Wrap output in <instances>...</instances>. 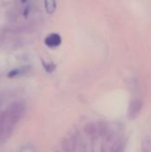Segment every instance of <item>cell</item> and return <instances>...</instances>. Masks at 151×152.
Listing matches in <instances>:
<instances>
[{
	"label": "cell",
	"mask_w": 151,
	"mask_h": 152,
	"mask_svg": "<svg viewBox=\"0 0 151 152\" xmlns=\"http://www.w3.org/2000/svg\"><path fill=\"white\" fill-rule=\"evenodd\" d=\"M19 29L6 28L0 33V47L13 49L19 45Z\"/></svg>",
	"instance_id": "1"
},
{
	"label": "cell",
	"mask_w": 151,
	"mask_h": 152,
	"mask_svg": "<svg viewBox=\"0 0 151 152\" xmlns=\"http://www.w3.org/2000/svg\"><path fill=\"white\" fill-rule=\"evenodd\" d=\"M25 111H26V106L22 102H12L5 110L8 119L13 126H15V125L20 121V119L24 116Z\"/></svg>",
	"instance_id": "2"
},
{
	"label": "cell",
	"mask_w": 151,
	"mask_h": 152,
	"mask_svg": "<svg viewBox=\"0 0 151 152\" xmlns=\"http://www.w3.org/2000/svg\"><path fill=\"white\" fill-rule=\"evenodd\" d=\"M13 127L14 126L11 124V122L8 119L5 110L3 111L0 114V140H7L12 135Z\"/></svg>",
	"instance_id": "3"
},
{
	"label": "cell",
	"mask_w": 151,
	"mask_h": 152,
	"mask_svg": "<svg viewBox=\"0 0 151 152\" xmlns=\"http://www.w3.org/2000/svg\"><path fill=\"white\" fill-rule=\"evenodd\" d=\"M142 108H143V102L142 100L140 99L133 100L130 103V106L128 109V118L131 120L135 119L141 113Z\"/></svg>",
	"instance_id": "4"
},
{
	"label": "cell",
	"mask_w": 151,
	"mask_h": 152,
	"mask_svg": "<svg viewBox=\"0 0 151 152\" xmlns=\"http://www.w3.org/2000/svg\"><path fill=\"white\" fill-rule=\"evenodd\" d=\"M61 147L63 152H75L77 149V140L75 136L69 138H63L61 142Z\"/></svg>",
	"instance_id": "5"
},
{
	"label": "cell",
	"mask_w": 151,
	"mask_h": 152,
	"mask_svg": "<svg viewBox=\"0 0 151 152\" xmlns=\"http://www.w3.org/2000/svg\"><path fill=\"white\" fill-rule=\"evenodd\" d=\"M61 43V37L59 34H56V33L48 35L44 39V44L51 48L60 45Z\"/></svg>",
	"instance_id": "6"
},
{
	"label": "cell",
	"mask_w": 151,
	"mask_h": 152,
	"mask_svg": "<svg viewBox=\"0 0 151 152\" xmlns=\"http://www.w3.org/2000/svg\"><path fill=\"white\" fill-rule=\"evenodd\" d=\"M142 152H151V136L146 135L142 141L141 146Z\"/></svg>",
	"instance_id": "7"
},
{
	"label": "cell",
	"mask_w": 151,
	"mask_h": 152,
	"mask_svg": "<svg viewBox=\"0 0 151 152\" xmlns=\"http://www.w3.org/2000/svg\"><path fill=\"white\" fill-rule=\"evenodd\" d=\"M84 132L87 134V135H94L97 134V125L90 122L87 123L85 127H84Z\"/></svg>",
	"instance_id": "8"
},
{
	"label": "cell",
	"mask_w": 151,
	"mask_h": 152,
	"mask_svg": "<svg viewBox=\"0 0 151 152\" xmlns=\"http://www.w3.org/2000/svg\"><path fill=\"white\" fill-rule=\"evenodd\" d=\"M125 144L123 141H117L113 147L111 148L110 152H125Z\"/></svg>",
	"instance_id": "9"
},
{
	"label": "cell",
	"mask_w": 151,
	"mask_h": 152,
	"mask_svg": "<svg viewBox=\"0 0 151 152\" xmlns=\"http://www.w3.org/2000/svg\"><path fill=\"white\" fill-rule=\"evenodd\" d=\"M25 72H27V68H19V69H14L12 70H11L8 73V77H19L22 74H24Z\"/></svg>",
	"instance_id": "10"
},
{
	"label": "cell",
	"mask_w": 151,
	"mask_h": 152,
	"mask_svg": "<svg viewBox=\"0 0 151 152\" xmlns=\"http://www.w3.org/2000/svg\"><path fill=\"white\" fill-rule=\"evenodd\" d=\"M44 7L48 13H53L56 7L55 0H44Z\"/></svg>",
	"instance_id": "11"
},
{
	"label": "cell",
	"mask_w": 151,
	"mask_h": 152,
	"mask_svg": "<svg viewBox=\"0 0 151 152\" xmlns=\"http://www.w3.org/2000/svg\"><path fill=\"white\" fill-rule=\"evenodd\" d=\"M108 128H107V125L104 122H99L97 125V133L100 135H104L107 134Z\"/></svg>",
	"instance_id": "12"
},
{
	"label": "cell",
	"mask_w": 151,
	"mask_h": 152,
	"mask_svg": "<svg viewBox=\"0 0 151 152\" xmlns=\"http://www.w3.org/2000/svg\"><path fill=\"white\" fill-rule=\"evenodd\" d=\"M43 66L45 69V70L48 72H53L55 69V65L53 63H46V62L43 61Z\"/></svg>",
	"instance_id": "13"
},
{
	"label": "cell",
	"mask_w": 151,
	"mask_h": 152,
	"mask_svg": "<svg viewBox=\"0 0 151 152\" xmlns=\"http://www.w3.org/2000/svg\"><path fill=\"white\" fill-rule=\"evenodd\" d=\"M26 1H27V0H21V2H22V3H25Z\"/></svg>",
	"instance_id": "14"
},
{
	"label": "cell",
	"mask_w": 151,
	"mask_h": 152,
	"mask_svg": "<svg viewBox=\"0 0 151 152\" xmlns=\"http://www.w3.org/2000/svg\"><path fill=\"white\" fill-rule=\"evenodd\" d=\"M56 152H60V151H56Z\"/></svg>",
	"instance_id": "15"
}]
</instances>
